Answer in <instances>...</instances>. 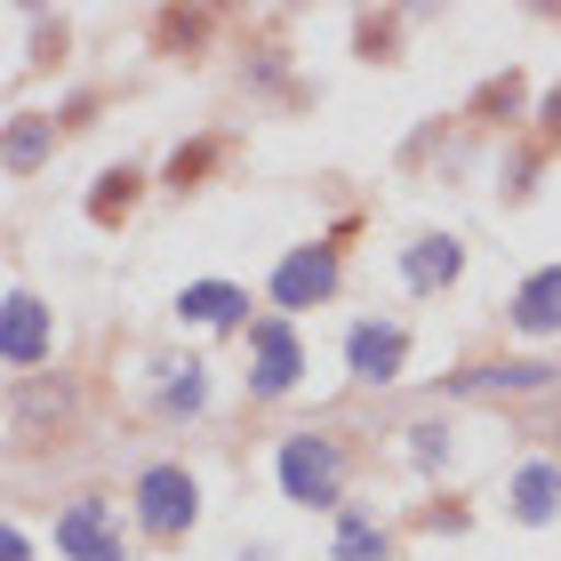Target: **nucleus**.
<instances>
[{"label":"nucleus","instance_id":"obj_1","mask_svg":"<svg viewBox=\"0 0 561 561\" xmlns=\"http://www.w3.org/2000/svg\"><path fill=\"white\" fill-rule=\"evenodd\" d=\"M193 505H201V490H193L185 466H152V473L137 481V514H145L152 538H185V529H193Z\"/></svg>","mask_w":561,"mask_h":561},{"label":"nucleus","instance_id":"obj_2","mask_svg":"<svg viewBox=\"0 0 561 561\" xmlns=\"http://www.w3.org/2000/svg\"><path fill=\"white\" fill-rule=\"evenodd\" d=\"M280 481H289V497H305V505H337L345 466H337V449H329L321 433H297V442H280Z\"/></svg>","mask_w":561,"mask_h":561},{"label":"nucleus","instance_id":"obj_3","mask_svg":"<svg viewBox=\"0 0 561 561\" xmlns=\"http://www.w3.org/2000/svg\"><path fill=\"white\" fill-rule=\"evenodd\" d=\"M57 553H65V561H121L113 505H105V497H81V505H65V522H57Z\"/></svg>","mask_w":561,"mask_h":561},{"label":"nucleus","instance_id":"obj_4","mask_svg":"<svg viewBox=\"0 0 561 561\" xmlns=\"http://www.w3.org/2000/svg\"><path fill=\"white\" fill-rule=\"evenodd\" d=\"M329 289H337V241H329V249H297V257L273 273V297L280 305H321Z\"/></svg>","mask_w":561,"mask_h":561},{"label":"nucleus","instance_id":"obj_5","mask_svg":"<svg viewBox=\"0 0 561 561\" xmlns=\"http://www.w3.org/2000/svg\"><path fill=\"white\" fill-rule=\"evenodd\" d=\"M249 345H257L249 386H257V393H289L297 386V337H289V321H257V329H249Z\"/></svg>","mask_w":561,"mask_h":561},{"label":"nucleus","instance_id":"obj_6","mask_svg":"<svg viewBox=\"0 0 561 561\" xmlns=\"http://www.w3.org/2000/svg\"><path fill=\"white\" fill-rule=\"evenodd\" d=\"M514 329H522V337H553V329H561V265H546V273H529V280H522V297H514Z\"/></svg>","mask_w":561,"mask_h":561},{"label":"nucleus","instance_id":"obj_7","mask_svg":"<svg viewBox=\"0 0 561 561\" xmlns=\"http://www.w3.org/2000/svg\"><path fill=\"white\" fill-rule=\"evenodd\" d=\"M217 33V9H161L152 16V41H161V57H201Z\"/></svg>","mask_w":561,"mask_h":561},{"label":"nucleus","instance_id":"obj_8","mask_svg":"<svg viewBox=\"0 0 561 561\" xmlns=\"http://www.w3.org/2000/svg\"><path fill=\"white\" fill-rule=\"evenodd\" d=\"M401 353H410V337H401V329H353V369H362L369 386L401 377Z\"/></svg>","mask_w":561,"mask_h":561},{"label":"nucleus","instance_id":"obj_9","mask_svg":"<svg viewBox=\"0 0 561 561\" xmlns=\"http://www.w3.org/2000/svg\"><path fill=\"white\" fill-rule=\"evenodd\" d=\"M0 345H9V369H24V362H41V345H48V321H41V305L33 297H9V337H0Z\"/></svg>","mask_w":561,"mask_h":561},{"label":"nucleus","instance_id":"obj_10","mask_svg":"<svg viewBox=\"0 0 561 561\" xmlns=\"http://www.w3.org/2000/svg\"><path fill=\"white\" fill-rule=\"evenodd\" d=\"M137 193H145L137 169H105V176H96V193H89V217L96 225H121V217L137 209Z\"/></svg>","mask_w":561,"mask_h":561},{"label":"nucleus","instance_id":"obj_11","mask_svg":"<svg viewBox=\"0 0 561 561\" xmlns=\"http://www.w3.org/2000/svg\"><path fill=\"white\" fill-rule=\"evenodd\" d=\"M176 313L225 329V321H241V313H249V297H241V289H225V280H201V289H185V305H176Z\"/></svg>","mask_w":561,"mask_h":561},{"label":"nucleus","instance_id":"obj_12","mask_svg":"<svg viewBox=\"0 0 561 561\" xmlns=\"http://www.w3.org/2000/svg\"><path fill=\"white\" fill-rule=\"evenodd\" d=\"M457 265H466V249H457L449 233L410 249V280H417V289H442V280H457Z\"/></svg>","mask_w":561,"mask_h":561},{"label":"nucleus","instance_id":"obj_13","mask_svg":"<svg viewBox=\"0 0 561 561\" xmlns=\"http://www.w3.org/2000/svg\"><path fill=\"white\" fill-rule=\"evenodd\" d=\"M514 505H522V522H546L553 505H561V473H553V466H529V473L514 481Z\"/></svg>","mask_w":561,"mask_h":561},{"label":"nucleus","instance_id":"obj_14","mask_svg":"<svg viewBox=\"0 0 561 561\" xmlns=\"http://www.w3.org/2000/svg\"><path fill=\"white\" fill-rule=\"evenodd\" d=\"M217 161H225V137H201V145H176V161H169V185H176V193H193V185H201V176H209Z\"/></svg>","mask_w":561,"mask_h":561},{"label":"nucleus","instance_id":"obj_15","mask_svg":"<svg viewBox=\"0 0 561 561\" xmlns=\"http://www.w3.org/2000/svg\"><path fill=\"white\" fill-rule=\"evenodd\" d=\"M345 561H386V538L369 522H345Z\"/></svg>","mask_w":561,"mask_h":561},{"label":"nucleus","instance_id":"obj_16","mask_svg":"<svg viewBox=\"0 0 561 561\" xmlns=\"http://www.w3.org/2000/svg\"><path fill=\"white\" fill-rule=\"evenodd\" d=\"M33 152H41V129H33V121H24V129H16V137H9V161H16V169H24V161H33Z\"/></svg>","mask_w":561,"mask_h":561},{"label":"nucleus","instance_id":"obj_17","mask_svg":"<svg viewBox=\"0 0 561 561\" xmlns=\"http://www.w3.org/2000/svg\"><path fill=\"white\" fill-rule=\"evenodd\" d=\"M561 145V96H553V105H546V152Z\"/></svg>","mask_w":561,"mask_h":561}]
</instances>
